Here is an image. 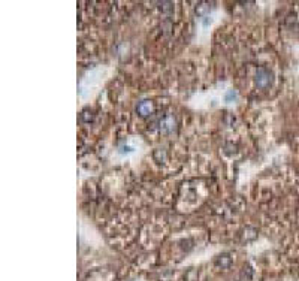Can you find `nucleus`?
<instances>
[{
    "label": "nucleus",
    "instance_id": "obj_1",
    "mask_svg": "<svg viewBox=\"0 0 299 281\" xmlns=\"http://www.w3.org/2000/svg\"><path fill=\"white\" fill-rule=\"evenodd\" d=\"M271 82H272V73H271V70L266 69V67H259L257 69V73H256V84H257V87L266 88Z\"/></svg>",
    "mask_w": 299,
    "mask_h": 281
},
{
    "label": "nucleus",
    "instance_id": "obj_2",
    "mask_svg": "<svg viewBox=\"0 0 299 281\" xmlns=\"http://www.w3.org/2000/svg\"><path fill=\"white\" fill-rule=\"evenodd\" d=\"M160 126H162V127H160L162 132L168 133V132H172V130H174V127H175V121H174V118H172V117H166V118L162 121Z\"/></svg>",
    "mask_w": 299,
    "mask_h": 281
},
{
    "label": "nucleus",
    "instance_id": "obj_3",
    "mask_svg": "<svg viewBox=\"0 0 299 281\" xmlns=\"http://www.w3.org/2000/svg\"><path fill=\"white\" fill-rule=\"evenodd\" d=\"M136 111L139 112V115H142V117L148 115V114L151 112V103H150V102H147V100H144V102H141V103L138 105Z\"/></svg>",
    "mask_w": 299,
    "mask_h": 281
},
{
    "label": "nucleus",
    "instance_id": "obj_4",
    "mask_svg": "<svg viewBox=\"0 0 299 281\" xmlns=\"http://www.w3.org/2000/svg\"><path fill=\"white\" fill-rule=\"evenodd\" d=\"M218 265H221V268H226V266H229L230 265V257L229 256H220L218 257V262H217Z\"/></svg>",
    "mask_w": 299,
    "mask_h": 281
},
{
    "label": "nucleus",
    "instance_id": "obj_5",
    "mask_svg": "<svg viewBox=\"0 0 299 281\" xmlns=\"http://www.w3.org/2000/svg\"><path fill=\"white\" fill-rule=\"evenodd\" d=\"M232 99H236V91L233 90H230L227 94H226V102H230Z\"/></svg>",
    "mask_w": 299,
    "mask_h": 281
}]
</instances>
